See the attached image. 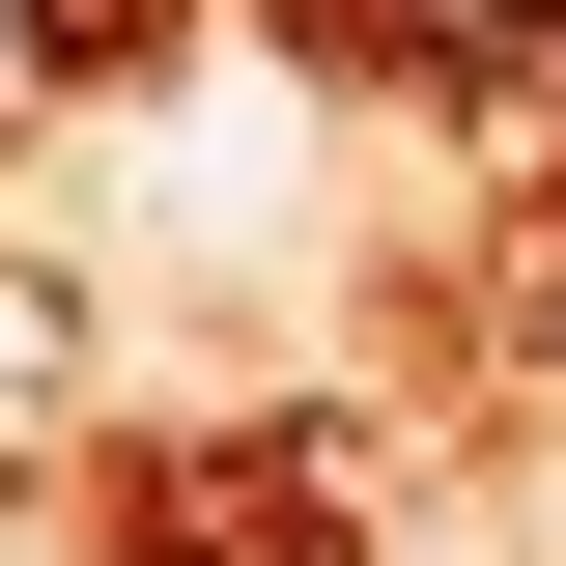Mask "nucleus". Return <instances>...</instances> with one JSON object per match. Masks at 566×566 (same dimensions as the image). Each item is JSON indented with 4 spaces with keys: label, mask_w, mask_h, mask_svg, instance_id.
I'll use <instances>...</instances> for the list:
<instances>
[{
    "label": "nucleus",
    "mask_w": 566,
    "mask_h": 566,
    "mask_svg": "<svg viewBox=\"0 0 566 566\" xmlns=\"http://www.w3.org/2000/svg\"><path fill=\"white\" fill-rule=\"evenodd\" d=\"M424 57H482V85H566V0H424Z\"/></svg>",
    "instance_id": "f257e3e1"
}]
</instances>
